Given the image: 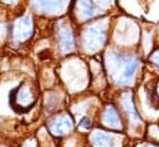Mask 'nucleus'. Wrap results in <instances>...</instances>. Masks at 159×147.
Returning a JSON list of instances; mask_svg holds the SVG:
<instances>
[{
  "mask_svg": "<svg viewBox=\"0 0 159 147\" xmlns=\"http://www.w3.org/2000/svg\"><path fill=\"white\" fill-rule=\"evenodd\" d=\"M81 126L84 127V128H89V127H91V121H89L88 118H82V121H81Z\"/></svg>",
  "mask_w": 159,
  "mask_h": 147,
  "instance_id": "f257e3e1",
  "label": "nucleus"
}]
</instances>
